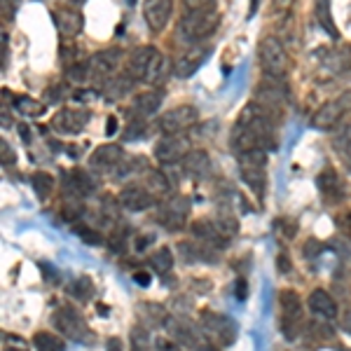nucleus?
Instances as JSON below:
<instances>
[{"mask_svg":"<svg viewBox=\"0 0 351 351\" xmlns=\"http://www.w3.org/2000/svg\"><path fill=\"white\" fill-rule=\"evenodd\" d=\"M274 3H276V8H279V10H286V8H291L293 0H274Z\"/></svg>","mask_w":351,"mask_h":351,"instance_id":"5fc2aeb1","label":"nucleus"},{"mask_svg":"<svg viewBox=\"0 0 351 351\" xmlns=\"http://www.w3.org/2000/svg\"><path fill=\"white\" fill-rule=\"evenodd\" d=\"M160 104H162L160 92H143L134 99L132 110L136 117H148V115H155L157 108H160Z\"/></svg>","mask_w":351,"mask_h":351,"instance_id":"bb28decb","label":"nucleus"},{"mask_svg":"<svg viewBox=\"0 0 351 351\" xmlns=\"http://www.w3.org/2000/svg\"><path fill=\"white\" fill-rule=\"evenodd\" d=\"M279 307H281V332H284L286 339H295L302 332L304 326L302 300H300L295 291H281Z\"/></svg>","mask_w":351,"mask_h":351,"instance_id":"39448f33","label":"nucleus"},{"mask_svg":"<svg viewBox=\"0 0 351 351\" xmlns=\"http://www.w3.org/2000/svg\"><path fill=\"white\" fill-rule=\"evenodd\" d=\"M202 328L213 342L223 344V347H230L237 337L234 321L223 314H216V311H202Z\"/></svg>","mask_w":351,"mask_h":351,"instance_id":"1a4fd4ad","label":"nucleus"},{"mask_svg":"<svg viewBox=\"0 0 351 351\" xmlns=\"http://www.w3.org/2000/svg\"><path fill=\"white\" fill-rule=\"evenodd\" d=\"M197 120H199V112L195 106H176L157 120V127L162 134H185L190 127H195Z\"/></svg>","mask_w":351,"mask_h":351,"instance_id":"6e6552de","label":"nucleus"},{"mask_svg":"<svg viewBox=\"0 0 351 351\" xmlns=\"http://www.w3.org/2000/svg\"><path fill=\"white\" fill-rule=\"evenodd\" d=\"M52 19H54V26L59 28V33L64 38H75L77 33L82 31L84 26V19H82V12L75 8H56L52 12Z\"/></svg>","mask_w":351,"mask_h":351,"instance_id":"f3484780","label":"nucleus"},{"mask_svg":"<svg viewBox=\"0 0 351 351\" xmlns=\"http://www.w3.org/2000/svg\"><path fill=\"white\" fill-rule=\"evenodd\" d=\"M145 188H148L152 195L155 192H167L169 190V180L162 171H145Z\"/></svg>","mask_w":351,"mask_h":351,"instance_id":"72a5a7b5","label":"nucleus"},{"mask_svg":"<svg viewBox=\"0 0 351 351\" xmlns=\"http://www.w3.org/2000/svg\"><path fill=\"white\" fill-rule=\"evenodd\" d=\"M167 328H169V332L176 337V342H178V344H185V347H190V349H202L199 337H197V330H195V326H192L190 321L169 319Z\"/></svg>","mask_w":351,"mask_h":351,"instance_id":"5701e85b","label":"nucleus"},{"mask_svg":"<svg viewBox=\"0 0 351 351\" xmlns=\"http://www.w3.org/2000/svg\"><path fill=\"white\" fill-rule=\"evenodd\" d=\"M206 54H208V47H206V45H192L188 52H185L178 61H176L173 73H176L178 77H190V75H195L197 68H199V66L204 64V59H206Z\"/></svg>","mask_w":351,"mask_h":351,"instance_id":"aec40b11","label":"nucleus"},{"mask_svg":"<svg viewBox=\"0 0 351 351\" xmlns=\"http://www.w3.org/2000/svg\"><path fill=\"white\" fill-rule=\"evenodd\" d=\"M319 190L321 195L326 197L328 204H335L344 197V185H342V178L337 176L335 169H324V171L319 173Z\"/></svg>","mask_w":351,"mask_h":351,"instance_id":"4be33fe9","label":"nucleus"},{"mask_svg":"<svg viewBox=\"0 0 351 351\" xmlns=\"http://www.w3.org/2000/svg\"><path fill=\"white\" fill-rule=\"evenodd\" d=\"M192 234H195L197 239H202L208 248H223L230 239V237L220 230V225L213 223V220H197V223L192 225Z\"/></svg>","mask_w":351,"mask_h":351,"instance_id":"412c9836","label":"nucleus"},{"mask_svg":"<svg viewBox=\"0 0 351 351\" xmlns=\"http://www.w3.org/2000/svg\"><path fill=\"white\" fill-rule=\"evenodd\" d=\"M132 351H148V332H145L143 328H134Z\"/></svg>","mask_w":351,"mask_h":351,"instance_id":"e433bc0d","label":"nucleus"},{"mask_svg":"<svg viewBox=\"0 0 351 351\" xmlns=\"http://www.w3.org/2000/svg\"><path fill=\"white\" fill-rule=\"evenodd\" d=\"M185 10H216V0H183Z\"/></svg>","mask_w":351,"mask_h":351,"instance_id":"ea45409f","label":"nucleus"},{"mask_svg":"<svg viewBox=\"0 0 351 351\" xmlns=\"http://www.w3.org/2000/svg\"><path fill=\"white\" fill-rule=\"evenodd\" d=\"M0 150H3V164H12L14 162V152L12 148H8V141L0 143Z\"/></svg>","mask_w":351,"mask_h":351,"instance_id":"a18cd8bd","label":"nucleus"},{"mask_svg":"<svg viewBox=\"0 0 351 351\" xmlns=\"http://www.w3.org/2000/svg\"><path fill=\"white\" fill-rule=\"evenodd\" d=\"M134 82L136 80H132L127 73H124V75H115V77H110L108 82H104V87H101V94H104L106 99L110 101V104H115V101H122L124 96L132 92Z\"/></svg>","mask_w":351,"mask_h":351,"instance_id":"393cba45","label":"nucleus"},{"mask_svg":"<svg viewBox=\"0 0 351 351\" xmlns=\"http://www.w3.org/2000/svg\"><path fill=\"white\" fill-rule=\"evenodd\" d=\"M143 132H145V120L143 117H134V120H129V127L124 129V138L136 141Z\"/></svg>","mask_w":351,"mask_h":351,"instance_id":"c9c22d12","label":"nucleus"},{"mask_svg":"<svg viewBox=\"0 0 351 351\" xmlns=\"http://www.w3.org/2000/svg\"><path fill=\"white\" fill-rule=\"evenodd\" d=\"M183 171L190 178H206L211 173V160L204 150H190L183 160Z\"/></svg>","mask_w":351,"mask_h":351,"instance_id":"b1692460","label":"nucleus"},{"mask_svg":"<svg viewBox=\"0 0 351 351\" xmlns=\"http://www.w3.org/2000/svg\"><path fill=\"white\" fill-rule=\"evenodd\" d=\"M271 117L265 112L256 101L246 106L237 124L232 129V148L237 152H253V150H263L267 152L274 145V129H271Z\"/></svg>","mask_w":351,"mask_h":351,"instance_id":"f257e3e1","label":"nucleus"},{"mask_svg":"<svg viewBox=\"0 0 351 351\" xmlns=\"http://www.w3.org/2000/svg\"><path fill=\"white\" fill-rule=\"evenodd\" d=\"M115 129H117V120H115V117H108V129H106V134L112 136V134H115Z\"/></svg>","mask_w":351,"mask_h":351,"instance_id":"603ef678","label":"nucleus"},{"mask_svg":"<svg viewBox=\"0 0 351 351\" xmlns=\"http://www.w3.org/2000/svg\"><path fill=\"white\" fill-rule=\"evenodd\" d=\"M173 12V0H143V16L152 33H160L167 28Z\"/></svg>","mask_w":351,"mask_h":351,"instance_id":"2eb2a0df","label":"nucleus"},{"mask_svg":"<svg viewBox=\"0 0 351 351\" xmlns=\"http://www.w3.org/2000/svg\"><path fill=\"white\" fill-rule=\"evenodd\" d=\"M120 204L129 211H145L155 204V197L145 185H127L120 192Z\"/></svg>","mask_w":351,"mask_h":351,"instance_id":"6ab92c4d","label":"nucleus"},{"mask_svg":"<svg viewBox=\"0 0 351 351\" xmlns=\"http://www.w3.org/2000/svg\"><path fill=\"white\" fill-rule=\"evenodd\" d=\"M258 59H260V66H263L265 75L284 80L288 66H291V59H288L286 47L281 45L279 38H271V36L263 38L258 45Z\"/></svg>","mask_w":351,"mask_h":351,"instance_id":"f03ea898","label":"nucleus"},{"mask_svg":"<svg viewBox=\"0 0 351 351\" xmlns=\"http://www.w3.org/2000/svg\"><path fill=\"white\" fill-rule=\"evenodd\" d=\"M134 279H136V284H141V286H148L150 284V274H148V271H136Z\"/></svg>","mask_w":351,"mask_h":351,"instance_id":"09e8293b","label":"nucleus"},{"mask_svg":"<svg viewBox=\"0 0 351 351\" xmlns=\"http://www.w3.org/2000/svg\"><path fill=\"white\" fill-rule=\"evenodd\" d=\"M19 134H21V138H24L26 143L31 141V129H26V124H21V127H19Z\"/></svg>","mask_w":351,"mask_h":351,"instance_id":"864d4df0","label":"nucleus"},{"mask_svg":"<svg viewBox=\"0 0 351 351\" xmlns=\"http://www.w3.org/2000/svg\"><path fill=\"white\" fill-rule=\"evenodd\" d=\"M124 157L127 155H124V150L120 148V145L106 143V145H101V148H96L92 152V157H89V167L99 173H115L117 167L124 162Z\"/></svg>","mask_w":351,"mask_h":351,"instance_id":"4468645a","label":"nucleus"},{"mask_svg":"<svg viewBox=\"0 0 351 351\" xmlns=\"http://www.w3.org/2000/svg\"><path fill=\"white\" fill-rule=\"evenodd\" d=\"M16 108L24 112L26 117H40L47 112V106L40 104V101L31 99V96H21L19 101H16Z\"/></svg>","mask_w":351,"mask_h":351,"instance_id":"2f4dec72","label":"nucleus"},{"mask_svg":"<svg viewBox=\"0 0 351 351\" xmlns=\"http://www.w3.org/2000/svg\"><path fill=\"white\" fill-rule=\"evenodd\" d=\"M155 349H157V351H180L178 344L169 342V339H157V342H155Z\"/></svg>","mask_w":351,"mask_h":351,"instance_id":"37998d69","label":"nucleus"},{"mask_svg":"<svg viewBox=\"0 0 351 351\" xmlns=\"http://www.w3.org/2000/svg\"><path fill=\"white\" fill-rule=\"evenodd\" d=\"M190 152V138L185 134H164L155 145V157L162 164L183 162Z\"/></svg>","mask_w":351,"mask_h":351,"instance_id":"f8f14e48","label":"nucleus"},{"mask_svg":"<svg viewBox=\"0 0 351 351\" xmlns=\"http://www.w3.org/2000/svg\"><path fill=\"white\" fill-rule=\"evenodd\" d=\"M94 99H99L96 89H80V92H75V101H80V104H89Z\"/></svg>","mask_w":351,"mask_h":351,"instance_id":"79ce46f5","label":"nucleus"},{"mask_svg":"<svg viewBox=\"0 0 351 351\" xmlns=\"http://www.w3.org/2000/svg\"><path fill=\"white\" fill-rule=\"evenodd\" d=\"M256 10H258V0H251V10H248V16L256 14Z\"/></svg>","mask_w":351,"mask_h":351,"instance_id":"6e6d98bb","label":"nucleus"},{"mask_svg":"<svg viewBox=\"0 0 351 351\" xmlns=\"http://www.w3.org/2000/svg\"><path fill=\"white\" fill-rule=\"evenodd\" d=\"M328 8H330V3H328V0H316V19L321 21V26H324L332 38H337V31L332 28L330 10H328Z\"/></svg>","mask_w":351,"mask_h":351,"instance_id":"473e14b6","label":"nucleus"},{"mask_svg":"<svg viewBox=\"0 0 351 351\" xmlns=\"http://www.w3.org/2000/svg\"><path fill=\"white\" fill-rule=\"evenodd\" d=\"M155 54H157V47H150V45H145V47H136L134 52L129 54L124 73H127V75L132 77V80H136V82H145Z\"/></svg>","mask_w":351,"mask_h":351,"instance_id":"dca6fc26","label":"nucleus"},{"mask_svg":"<svg viewBox=\"0 0 351 351\" xmlns=\"http://www.w3.org/2000/svg\"><path fill=\"white\" fill-rule=\"evenodd\" d=\"M3 342H5V351H31L28 344L19 335H8V332H5Z\"/></svg>","mask_w":351,"mask_h":351,"instance_id":"4c0bfd02","label":"nucleus"},{"mask_svg":"<svg viewBox=\"0 0 351 351\" xmlns=\"http://www.w3.org/2000/svg\"><path fill=\"white\" fill-rule=\"evenodd\" d=\"M45 101H47V104H59V101H61V89L52 87L49 92H45Z\"/></svg>","mask_w":351,"mask_h":351,"instance_id":"49530a36","label":"nucleus"},{"mask_svg":"<svg viewBox=\"0 0 351 351\" xmlns=\"http://www.w3.org/2000/svg\"><path fill=\"white\" fill-rule=\"evenodd\" d=\"M265 167H267V152L253 150V152H241V155H239V171H241L243 183L256 192L260 199H263L265 185H267Z\"/></svg>","mask_w":351,"mask_h":351,"instance_id":"20e7f679","label":"nucleus"},{"mask_svg":"<svg viewBox=\"0 0 351 351\" xmlns=\"http://www.w3.org/2000/svg\"><path fill=\"white\" fill-rule=\"evenodd\" d=\"M351 110V94H342L335 101H328V104L321 106L319 110L311 117V124L316 129H335L339 122H342L344 112Z\"/></svg>","mask_w":351,"mask_h":351,"instance_id":"ddd939ff","label":"nucleus"},{"mask_svg":"<svg viewBox=\"0 0 351 351\" xmlns=\"http://www.w3.org/2000/svg\"><path fill=\"white\" fill-rule=\"evenodd\" d=\"M33 344L38 351H66V344L59 337H54L52 332H36L33 335Z\"/></svg>","mask_w":351,"mask_h":351,"instance_id":"7c9ffc66","label":"nucleus"},{"mask_svg":"<svg viewBox=\"0 0 351 351\" xmlns=\"http://www.w3.org/2000/svg\"><path fill=\"white\" fill-rule=\"evenodd\" d=\"M309 307H311V311H316L319 316H324V319H335V316H337L335 300L328 295V291H324V288H316V291L311 293V295H309Z\"/></svg>","mask_w":351,"mask_h":351,"instance_id":"a878e982","label":"nucleus"},{"mask_svg":"<svg viewBox=\"0 0 351 351\" xmlns=\"http://www.w3.org/2000/svg\"><path fill=\"white\" fill-rule=\"evenodd\" d=\"M337 228H339V232H342L347 239H351V208H347V211H342L337 216Z\"/></svg>","mask_w":351,"mask_h":351,"instance_id":"58836bf2","label":"nucleus"},{"mask_svg":"<svg viewBox=\"0 0 351 351\" xmlns=\"http://www.w3.org/2000/svg\"><path fill=\"white\" fill-rule=\"evenodd\" d=\"M89 122L87 110H75V108H64L54 115L52 127L61 134H80Z\"/></svg>","mask_w":351,"mask_h":351,"instance_id":"a211bd4d","label":"nucleus"},{"mask_svg":"<svg viewBox=\"0 0 351 351\" xmlns=\"http://www.w3.org/2000/svg\"><path fill=\"white\" fill-rule=\"evenodd\" d=\"M150 241H152V237H145V239H141V237H138V239H136V248H138V251H143Z\"/></svg>","mask_w":351,"mask_h":351,"instance_id":"3c124183","label":"nucleus"},{"mask_svg":"<svg viewBox=\"0 0 351 351\" xmlns=\"http://www.w3.org/2000/svg\"><path fill=\"white\" fill-rule=\"evenodd\" d=\"M71 293L75 298H80V300H89L94 295V286H92V281H89L87 276H82V279H77L75 284L71 286Z\"/></svg>","mask_w":351,"mask_h":351,"instance_id":"f704fd0d","label":"nucleus"},{"mask_svg":"<svg viewBox=\"0 0 351 351\" xmlns=\"http://www.w3.org/2000/svg\"><path fill=\"white\" fill-rule=\"evenodd\" d=\"M342 328L347 332H351V309H347V314H344V319H342Z\"/></svg>","mask_w":351,"mask_h":351,"instance_id":"8fccbe9b","label":"nucleus"},{"mask_svg":"<svg viewBox=\"0 0 351 351\" xmlns=\"http://www.w3.org/2000/svg\"><path fill=\"white\" fill-rule=\"evenodd\" d=\"M276 267H279L281 274H288V271L293 269V263H291V260H288V256H284V253H281L279 260H276Z\"/></svg>","mask_w":351,"mask_h":351,"instance_id":"c03bdc74","label":"nucleus"},{"mask_svg":"<svg viewBox=\"0 0 351 351\" xmlns=\"http://www.w3.org/2000/svg\"><path fill=\"white\" fill-rule=\"evenodd\" d=\"M188 213H190L188 197L171 195L160 206V216H157V220H160L162 228H167L169 232H176V230H180L185 225V220H188Z\"/></svg>","mask_w":351,"mask_h":351,"instance_id":"9b49d317","label":"nucleus"},{"mask_svg":"<svg viewBox=\"0 0 351 351\" xmlns=\"http://www.w3.org/2000/svg\"><path fill=\"white\" fill-rule=\"evenodd\" d=\"M167 75H169V61H167V56L157 49L155 59H152V64H150V71H148L145 82H148V84H162L164 80H167Z\"/></svg>","mask_w":351,"mask_h":351,"instance_id":"cd10ccee","label":"nucleus"},{"mask_svg":"<svg viewBox=\"0 0 351 351\" xmlns=\"http://www.w3.org/2000/svg\"><path fill=\"white\" fill-rule=\"evenodd\" d=\"M52 324L56 326V330L64 332V335L68 339H73V342H89V339H92V332H89L84 319L73 307L56 309L52 316Z\"/></svg>","mask_w":351,"mask_h":351,"instance_id":"423d86ee","label":"nucleus"},{"mask_svg":"<svg viewBox=\"0 0 351 351\" xmlns=\"http://www.w3.org/2000/svg\"><path fill=\"white\" fill-rule=\"evenodd\" d=\"M150 267L155 269V271H160V274H169L173 267V256H171V251H169L167 246H162L160 251H155L150 256Z\"/></svg>","mask_w":351,"mask_h":351,"instance_id":"c85d7f7f","label":"nucleus"},{"mask_svg":"<svg viewBox=\"0 0 351 351\" xmlns=\"http://www.w3.org/2000/svg\"><path fill=\"white\" fill-rule=\"evenodd\" d=\"M87 64H89V80L104 84V82H108L110 77H115L117 68L122 64V52L115 47L104 49V52H96Z\"/></svg>","mask_w":351,"mask_h":351,"instance_id":"9d476101","label":"nucleus"},{"mask_svg":"<svg viewBox=\"0 0 351 351\" xmlns=\"http://www.w3.org/2000/svg\"><path fill=\"white\" fill-rule=\"evenodd\" d=\"M246 279H239L237 281V298L239 300H246V295H248V291H246Z\"/></svg>","mask_w":351,"mask_h":351,"instance_id":"de8ad7c7","label":"nucleus"},{"mask_svg":"<svg viewBox=\"0 0 351 351\" xmlns=\"http://www.w3.org/2000/svg\"><path fill=\"white\" fill-rule=\"evenodd\" d=\"M77 237H80L82 241L92 243V246L101 243V234H96V230H92V228H77Z\"/></svg>","mask_w":351,"mask_h":351,"instance_id":"a19ab883","label":"nucleus"},{"mask_svg":"<svg viewBox=\"0 0 351 351\" xmlns=\"http://www.w3.org/2000/svg\"><path fill=\"white\" fill-rule=\"evenodd\" d=\"M286 99H288V92L284 87V82L276 80V77H267V80L258 87L256 99L253 101H256L260 108H263L271 120H274V117L281 115V108H284Z\"/></svg>","mask_w":351,"mask_h":351,"instance_id":"0eeeda50","label":"nucleus"},{"mask_svg":"<svg viewBox=\"0 0 351 351\" xmlns=\"http://www.w3.org/2000/svg\"><path fill=\"white\" fill-rule=\"evenodd\" d=\"M31 185H33V190H36V195L40 197V199H47V197L52 195V190H54V178L49 173H45V171H38V173L31 176Z\"/></svg>","mask_w":351,"mask_h":351,"instance_id":"c756f323","label":"nucleus"},{"mask_svg":"<svg viewBox=\"0 0 351 351\" xmlns=\"http://www.w3.org/2000/svg\"><path fill=\"white\" fill-rule=\"evenodd\" d=\"M218 28V12L216 10H185L180 19V33L188 40L199 43L208 38Z\"/></svg>","mask_w":351,"mask_h":351,"instance_id":"7ed1b4c3","label":"nucleus"}]
</instances>
